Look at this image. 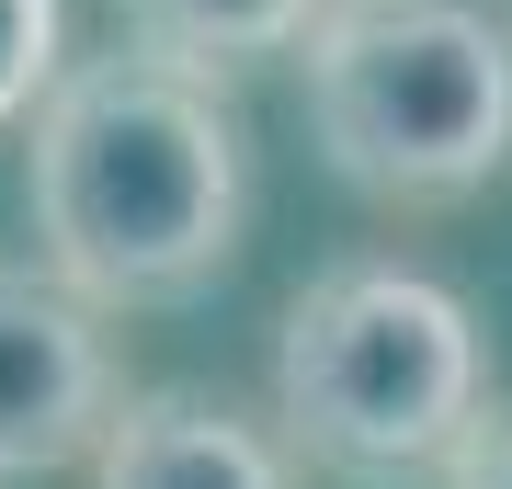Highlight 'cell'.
Returning <instances> with one entry per match:
<instances>
[{
  "label": "cell",
  "mask_w": 512,
  "mask_h": 489,
  "mask_svg": "<svg viewBox=\"0 0 512 489\" xmlns=\"http://www.w3.org/2000/svg\"><path fill=\"white\" fill-rule=\"evenodd\" d=\"M23 205L35 251L92 308H171L239 251L251 148L205 69H171L148 46L69 57L23 126Z\"/></svg>",
  "instance_id": "1"
},
{
  "label": "cell",
  "mask_w": 512,
  "mask_h": 489,
  "mask_svg": "<svg viewBox=\"0 0 512 489\" xmlns=\"http://www.w3.org/2000/svg\"><path fill=\"white\" fill-rule=\"evenodd\" d=\"M308 137L376 205H456L512 160V23L478 0H330L308 23Z\"/></svg>",
  "instance_id": "2"
},
{
  "label": "cell",
  "mask_w": 512,
  "mask_h": 489,
  "mask_svg": "<svg viewBox=\"0 0 512 489\" xmlns=\"http://www.w3.org/2000/svg\"><path fill=\"white\" fill-rule=\"evenodd\" d=\"M490 353L456 285L410 262H330L274 342V421L319 467H433L478 433Z\"/></svg>",
  "instance_id": "3"
},
{
  "label": "cell",
  "mask_w": 512,
  "mask_h": 489,
  "mask_svg": "<svg viewBox=\"0 0 512 489\" xmlns=\"http://www.w3.org/2000/svg\"><path fill=\"white\" fill-rule=\"evenodd\" d=\"M114 421V364L92 330V296L57 273H0V489L92 455Z\"/></svg>",
  "instance_id": "4"
},
{
  "label": "cell",
  "mask_w": 512,
  "mask_h": 489,
  "mask_svg": "<svg viewBox=\"0 0 512 489\" xmlns=\"http://www.w3.org/2000/svg\"><path fill=\"white\" fill-rule=\"evenodd\" d=\"M92 489H296L285 444L205 387H137L92 444Z\"/></svg>",
  "instance_id": "5"
},
{
  "label": "cell",
  "mask_w": 512,
  "mask_h": 489,
  "mask_svg": "<svg viewBox=\"0 0 512 489\" xmlns=\"http://www.w3.org/2000/svg\"><path fill=\"white\" fill-rule=\"evenodd\" d=\"M114 12H126V46L228 80V69H251V57L308 46V23L330 12V0H114Z\"/></svg>",
  "instance_id": "6"
},
{
  "label": "cell",
  "mask_w": 512,
  "mask_h": 489,
  "mask_svg": "<svg viewBox=\"0 0 512 489\" xmlns=\"http://www.w3.org/2000/svg\"><path fill=\"white\" fill-rule=\"evenodd\" d=\"M57 69H69V0H0V137L35 126Z\"/></svg>",
  "instance_id": "7"
},
{
  "label": "cell",
  "mask_w": 512,
  "mask_h": 489,
  "mask_svg": "<svg viewBox=\"0 0 512 489\" xmlns=\"http://www.w3.org/2000/svg\"><path fill=\"white\" fill-rule=\"evenodd\" d=\"M444 467H456V489H512V410H490Z\"/></svg>",
  "instance_id": "8"
}]
</instances>
